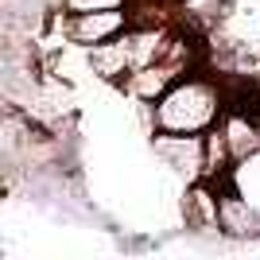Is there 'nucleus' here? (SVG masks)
<instances>
[{"label":"nucleus","instance_id":"f257e3e1","mask_svg":"<svg viewBox=\"0 0 260 260\" xmlns=\"http://www.w3.org/2000/svg\"><path fill=\"white\" fill-rule=\"evenodd\" d=\"M148 117V132H183V136H202L221 120L229 109V98L221 82L202 70H190L163 93L155 105H140Z\"/></svg>","mask_w":260,"mask_h":260},{"label":"nucleus","instance_id":"f03ea898","mask_svg":"<svg viewBox=\"0 0 260 260\" xmlns=\"http://www.w3.org/2000/svg\"><path fill=\"white\" fill-rule=\"evenodd\" d=\"M132 12L128 8H105V12H78L70 16L66 12V23H62V35L66 43H74L78 51H89L98 43H109V39H120V35L132 27Z\"/></svg>","mask_w":260,"mask_h":260},{"label":"nucleus","instance_id":"7ed1b4c3","mask_svg":"<svg viewBox=\"0 0 260 260\" xmlns=\"http://www.w3.org/2000/svg\"><path fill=\"white\" fill-rule=\"evenodd\" d=\"M155 155L163 159V167H171L186 179V183H198L206 179V144L202 136H183V132H152Z\"/></svg>","mask_w":260,"mask_h":260},{"label":"nucleus","instance_id":"20e7f679","mask_svg":"<svg viewBox=\"0 0 260 260\" xmlns=\"http://www.w3.org/2000/svg\"><path fill=\"white\" fill-rule=\"evenodd\" d=\"M183 74H190V66L175 62V58H159V62H152V66L132 70V74L120 82V93H128L136 105H155Z\"/></svg>","mask_w":260,"mask_h":260},{"label":"nucleus","instance_id":"39448f33","mask_svg":"<svg viewBox=\"0 0 260 260\" xmlns=\"http://www.w3.org/2000/svg\"><path fill=\"white\" fill-rule=\"evenodd\" d=\"M86 66L101 78V82H113V86H120V82L128 78V70H132L128 39L120 35V39H109V43L89 47V51H86Z\"/></svg>","mask_w":260,"mask_h":260},{"label":"nucleus","instance_id":"423d86ee","mask_svg":"<svg viewBox=\"0 0 260 260\" xmlns=\"http://www.w3.org/2000/svg\"><path fill=\"white\" fill-rule=\"evenodd\" d=\"M221 233H233V237L260 233V214L252 210V202L245 194L229 190V183L221 186Z\"/></svg>","mask_w":260,"mask_h":260},{"label":"nucleus","instance_id":"0eeeda50","mask_svg":"<svg viewBox=\"0 0 260 260\" xmlns=\"http://www.w3.org/2000/svg\"><path fill=\"white\" fill-rule=\"evenodd\" d=\"M132 0H58V8L78 16V12H105V8H128Z\"/></svg>","mask_w":260,"mask_h":260},{"label":"nucleus","instance_id":"6e6552de","mask_svg":"<svg viewBox=\"0 0 260 260\" xmlns=\"http://www.w3.org/2000/svg\"><path fill=\"white\" fill-rule=\"evenodd\" d=\"M27 120H31L27 113H16V109H8V124H12V128H16V124H27ZM31 132H35V124H31ZM31 132H27V136H31ZM27 136H12V132H8V159L20 152L23 144H27Z\"/></svg>","mask_w":260,"mask_h":260},{"label":"nucleus","instance_id":"1a4fd4ad","mask_svg":"<svg viewBox=\"0 0 260 260\" xmlns=\"http://www.w3.org/2000/svg\"><path fill=\"white\" fill-rule=\"evenodd\" d=\"M183 8H190V12H210V8H217L221 0H179Z\"/></svg>","mask_w":260,"mask_h":260}]
</instances>
